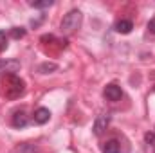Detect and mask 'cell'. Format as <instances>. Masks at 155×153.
<instances>
[{"mask_svg": "<svg viewBox=\"0 0 155 153\" xmlns=\"http://www.w3.org/2000/svg\"><path fill=\"white\" fill-rule=\"evenodd\" d=\"M49 119H51V110H49V108H43V106H41V108H38V110L35 112V122H36V124H45Z\"/></svg>", "mask_w": 155, "mask_h": 153, "instance_id": "cell-9", "label": "cell"}, {"mask_svg": "<svg viewBox=\"0 0 155 153\" xmlns=\"http://www.w3.org/2000/svg\"><path fill=\"white\" fill-rule=\"evenodd\" d=\"M148 31H150L152 34H155V18H152V20L148 22Z\"/></svg>", "mask_w": 155, "mask_h": 153, "instance_id": "cell-16", "label": "cell"}, {"mask_svg": "<svg viewBox=\"0 0 155 153\" xmlns=\"http://www.w3.org/2000/svg\"><path fill=\"white\" fill-rule=\"evenodd\" d=\"M7 45H9V43H7V34H5L4 31H0V52H2V50H5V49H7Z\"/></svg>", "mask_w": 155, "mask_h": 153, "instance_id": "cell-14", "label": "cell"}, {"mask_svg": "<svg viewBox=\"0 0 155 153\" xmlns=\"http://www.w3.org/2000/svg\"><path fill=\"white\" fill-rule=\"evenodd\" d=\"M54 2L52 0H40V2H29L31 7H36V9H45V7H51Z\"/></svg>", "mask_w": 155, "mask_h": 153, "instance_id": "cell-12", "label": "cell"}, {"mask_svg": "<svg viewBox=\"0 0 155 153\" xmlns=\"http://www.w3.org/2000/svg\"><path fill=\"white\" fill-rule=\"evenodd\" d=\"M11 36L13 38H24L25 36V29H22V27H13V31H11Z\"/></svg>", "mask_w": 155, "mask_h": 153, "instance_id": "cell-13", "label": "cell"}, {"mask_svg": "<svg viewBox=\"0 0 155 153\" xmlns=\"http://www.w3.org/2000/svg\"><path fill=\"white\" fill-rule=\"evenodd\" d=\"M105 97L108 99V101H119L121 97H123V90H121V86L119 85H107L105 86Z\"/></svg>", "mask_w": 155, "mask_h": 153, "instance_id": "cell-4", "label": "cell"}, {"mask_svg": "<svg viewBox=\"0 0 155 153\" xmlns=\"http://www.w3.org/2000/svg\"><path fill=\"white\" fill-rule=\"evenodd\" d=\"M134 29V22L132 20H119L116 24V31L121 34H130Z\"/></svg>", "mask_w": 155, "mask_h": 153, "instance_id": "cell-10", "label": "cell"}, {"mask_svg": "<svg viewBox=\"0 0 155 153\" xmlns=\"http://www.w3.org/2000/svg\"><path fill=\"white\" fill-rule=\"evenodd\" d=\"M108 124H110V115L108 114H101L97 115V119H96V122H94V135H103L105 133V130L108 128Z\"/></svg>", "mask_w": 155, "mask_h": 153, "instance_id": "cell-3", "label": "cell"}, {"mask_svg": "<svg viewBox=\"0 0 155 153\" xmlns=\"http://www.w3.org/2000/svg\"><path fill=\"white\" fill-rule=\"evenodd\" d=\"M101 151L103 153H121V144H119L117 139H110V141L101 144Z\"/></svg>", "mask_w": 155, "mask_h": 153, "instance_id": "cell-5", "label": "cell"}, {"mask_svg": "<svg viewBox=\"0 0 155 153\" xmlns=\"http://www.w3.org/2000/svg\"><path fill=\"white\" fill-rule=\"evenodd\" d=\"M56 69H58V65H54V63H41L38 70L41 74H51V72H54Z\"/></svg>", "mask_w": 155, "mask_h": 153, "instance_id": "cell-11", "label": "cell"}, {"mask_svg": "<svg viewBox=\"0 0 155 153\" xmlns=\"http://www.w3.org/2000/svg\"><path fill=\"white\" fill-rule=\"evenodd\" d=\"M27 122H29V119H27V114L24 110L15 112V115H13V126L15 128H25Z\"/></svg>", "mask_w": 155, "mask_h": 153, "instance_id": "cell-6", "label": "cell"}, {"mask_svg": "<svg viewBox=\"0 0 155 153\" xmlns=\"http://www.w3.org/2000/svg\"><path fill=\"white\" fill-rule=\"evenodd\" d=\"M18 69H20V63L18 61H4V60H0V72L15 74Z\"/></svg>", "mask_w": 155, "mask_h": 153, "instance_id": "cell-7", "label": "cell"}, {"mask_svg": "<svg viewBox=\"0 0 155 153\" xmlns=\"http://www.w3.org/2000/svg\"><path fill=\"white\" fill-rule=\"evenodd\" d=\"M144 139H146V142H148L150 146L155 148V132H148V133L144 135Z\"/></svg>", "mask_w": 155, "mask_h": 153, "instance_id": "cell-15", "label": "cell"}, {"mask_svg": "<svg viewBox=\"0 0 155 153\" xmlns=\"http://www.w3.org/2000/svg\"><path fill=\"white\" fill-rule=\"evenodd\" d=\"M40 148L36 144H31V142H22V144H18L15 150L11 153H38Z\"/></svg>", "mask_w": 155, "mask_h": 153, "instance_id": "cell-8", "label": "cell"}, {"mask_svg": "<svg viewBox=\"0 0 155 153\" xmlns=\"http://www.w3.org/2000/svg\"><path fill=\"white\" fill-rule=\"evenodd\" d=\"M81 20H83V15H81L79 9L69 11V13L63 16L61 24H60L61 33H63V34H72V33H76L78 29H79V25H81Z\"/></svg>", "mask_w": 155, "mask_h": 153, "instance_id": "cell-2", "label": "cell"}, {"mask_svg": "<svg viewBox=\"0 0 155 153\" xmlns=\"http://www.w3.org/2000/svg\"><path fill=\"white\" fill-rule=\"evenodd\" d=\"M25 90V83L16 74H5L0 79V92L5 99H18Z\"/></svg>", "mask_w": 155, "mask_h": 153, "instance_id": "cell-1", "label": "cell"}]
</instances>
